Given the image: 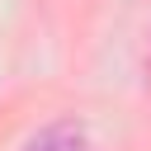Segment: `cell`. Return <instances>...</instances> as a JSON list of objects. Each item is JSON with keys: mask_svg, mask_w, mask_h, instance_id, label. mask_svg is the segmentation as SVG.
<instances>
[{"mask_svg": "<svg viewBox=\"0 0 151 151\" xmlns=\"http://www.w3.org/2000/svg\"><path fill=\"white\" fill-rule=\"evenodd\" d=\"M19 151H90V132L80 118H57V123L38 127Z\"/></svg>", "mask_w": 151, "mask_h": 151, "instance_id": "6da1fadb", "label": "cell"}]
</instances>
